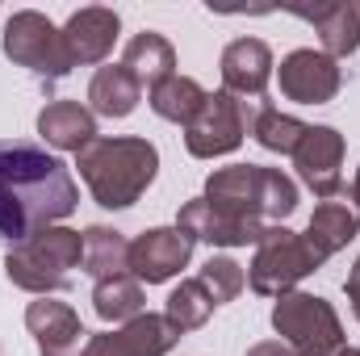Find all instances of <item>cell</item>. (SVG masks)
Returning <instances> with one entry per match:
<instances>
[{"label": "cell", "mask_w": 360, "mask_h": 356, "mask_svg": "<svg viewBox=\"0 0 360 356\" xmlns=\"http://www.w3.org/2000/svg\"><path fill=\"white\" fill-rule=\"evenodd\" d=\"M126 256H130V243L122 239V231H109V227H89L84 231V268L96 281L126 272Z\"/></svg>", "instance_id": "cell-25"}, {"label": "cell", "mask_w": 360, "mask_h": 356, "mask_svg": "<svg viewBox=\"0 0 360 356\" xmlns=\"http://www.w3.org/2000/svg\"><path fill=\"white\" fill-rule=\"evenodd\" d=\"M122 68L143 84V89H155L160 80L176 76V51L164 34H134L126 42V55H122Z\"/></svg>", "instance_id": "cell-21"}, {"label": "cell", "mask_w": 360, "mask_h": 356, "mask_svg": "<svg viewBox=\"0 0 360 356\" xmlns=\"http://www.w3.org/2000/svg\"><path fill=\"white\" fill-rule=\"evenodd\" d=\"M84 265V235L80 231H63V227H46L38 235H30L25 243H17L4 256V272L13 285L30 289V293H55L72 285V268Z\"/></svg>", "instance_id": "cell-4"}, {"label": "cell", "mask_w": 360, "mask_h": 356, "mask_svg": "<svg viewBox=\"0 0 360 356\" xmlns=\"http://www.w3.org/2000/svg\"><path fill=\"white\" fill-rule=\"evenodd\" d=\"M360 231V205L356 201H348V197H327L314 214H310V227H306V248L319 256V265L323 260H331L340 248H348L352 239H356Z\"/></svg>", "instance_id": "cell-14"}, {"label": "cell", "mask_w": 360, "mask_h": 356, "mask_svg": "<svg viewBox=\"0 0 360 356\" xmlns=\"http://www.w3.org/2000/svg\"><path fill=\"white\" fill-rule=\"evenodd\" d=\"M193 243L197 239L188 231H180V227H155V231H147V235H139L130 243L126 268H130V276H139L147 285H160V281L176 276L180 268L188 265Z\"/></svg>", "instance_id": "cell-9"}, {"label": "cell", "mask_w": 360, "mask_h": 356, "mask_svg": "<svg viewBox=\"0 0 360 356\" xmlns=\"http://www.w3.org/2000/svg\"><path fill=\"white\" fill-rule=\"evenodd\" d=\"M344 289H348V302H352V310H356V319H360V260L352 265L348 281H344Z\"/></svg>", "instance_id": "cell-29"}, {"label": "cell", "mask_w": 360, "mask_h": 356, "mask_svg": "<svg viewBox=\"0 0 360 356\" xmlns=\"http://www.w3.org/2000/svg\"><path fill=\"white\" fill-rule=\"evenodd\" d=\"M4 55L13 63L30 68L34 76H42V80H59V76H68L76 68L72 63V51L63 42V30H55L34 8L8 17V25H4Z\"/></svg>", "instance_id": "cell-6"}, {"label": "cell", "mask_w": 360, "mask_h": 356, "mask_svg": "<svg viewBox=\"0 0 360 356\" xmlns=\"http://www.w3.org/2000/svg\"><path fill=\"white\" fill-rule=\"evenodd\" d=\"M293 164H297V177L306 180V189H314L323 201L335 197L344 189V172H340L344 168V134L331 126H310L293 151Z\"/></svg>", "instance_id": "cell-10"}, {"label": "cell", "mask_w": 360, "mask_h": 356, "mask_svg": "<svg viewBox=\"0 0 360 356\" xmlns=\"http://www.w3.org/2000/svg\"><path fill=\"white\" fill-rule=\"evenodd\" d=\"M356 8H360V4H356Z\"/></svg>", "instance_id": "cell-32"}, {"label": "cell", "mask_w": 360, "mask_h": 356, "mask_svg": "<svg viewBox=\"0 0 360 356\" xmlns=\"http://www.w3.org/2000/svg\"><path fill=\"white\" fill-rule=\"evenodd\" d=\"M38 134L51 147L80 155L92 139H96V117H92V109H84L80 101H51L38 113Z\"/></svg>", "instance_id": "cell-17"}, {"label": "cell", "mask_w": 360, "mask_h": 356, "mask_svg": "<svg viewBox=\"0 0 360 356\" xmlns=\"http://www.w3.org/2000/svg\"><path fill=\"white\" fill-rule=\"evenodd\" d=\"M352 201L360 205V172H356V180H352Z\"/></svg>", "instance_id": "cell-30"}, {"label": "cell", "mask_w": 360, "mask_h": 356, "mask_svg": "<svg viewBox=\"0 0 360 356\" xmlns=\"http://www.w3.org/2000/svg\"><path fill=\"white\" fill-rule=\"evenodd\" d=\"M272 327L297 356H335L344 352V327L327 298L319 293H281L272 306Z\"/></svg>", "instance_id": "cell-5"}, {"label": "cell", "mask_w": 360, "mask_h": 356, "mask_svg": "<svg viewBox=\"0 0 360 356\" xmlns=\"http://www.w3.org/2000/svg\"><path fill=\"white\" fill-rule=\"evenodd\" d=\"M319 268V256L306 248L302 235L285 231V227H264L260 243H256V260H252V289L256 293H269V298H281V293H293V285L302 276H310Z\"/></svg>", "instance_id": "cell-7"}, {"label": "cell", "mask_w": 360, "mask_h": 356, "mask_svg": "<svg viewBox=\"0 0 360 356\" xmlns=\"http://www.w3.org/2000/svg\"><path fill=\"white\" fill-rule=\"evenodd\" d=\"M248 356H297V352L289 344H281V340H264V344H256Z\"/></svg>", "instance_id": "cell-28"}, {"label": "cell", "mask_w": 360, "mask_h": 356, "mask_svg": "<svg viewBox=\"0 0 360 356\" xmlns=\"http://www.w3.org/2000/svg\"><path fill=\"white\" fill-rule=\"evenodd\" d=\"M180 331L164 319V314H139L130 323H122L117 331L92 336L84 356H164L172 352Z\"/></svg>", "instance_id": "cell-11"}, {"label": "cell", "mask_w": 360, "mask_h": 356, "mask_svg": "<svg viewBox=\"0 0 360 356\" xmlns=\"http://www.w3.org/2000/svg\"><path fill=\"white\" fill-rule=\"evenodd\" d=\"M210 310H214V298H210V293H205V285L193 276V281H180L176 289H172L164 319H168V323L176 327L180 336H184V331L201 327V323L210 319Z\"/></svg>", "instance_id": "cell-26"}, {"label": "cell", "mask_w": 360, "mask_h": 356, "mask_svg": "<svg viewBox=\"0 0 360 356\" xmlns=\"http://www.w3.org/2000/svg\"><path fill=\"white\" fill-rule=\"evenodd\" d=\"M243 117H248V134H252L260 147L281 151V155H293L297 143H302L306 130H310L306 122H297V117L272 109L269 101H243Z\"/></svg>", "instance_id": "cell-20"}, {"label": "cell", "mask_w": 360, "mask_h": 356, "mask_svg": "<svg viewBox=\"0 0 360 356\" xmlns=\"http://www.w3.org/2000/svg\"><path fill=\"white\" fill-rule=\"evenodd\" d=\"M272 76V51L260 38H239L222 51V84L231 96H252L260 101V92L269 89Z\"/></svg>", "instance_id": "cell-15"}, {"label": "cell", "mask_w": 360, "mask_h": 356, "mask_svg": "<svg viewBox=\"0 0 360 356\" xmlns=\"http://www.w3.org/2000/svg\"><path fill=\"white\" fill-rule=\"evenodd\" d=\"M281 92L297 105H327L340 92V63L327 51H293L281 59Z\"/></svg>", "instance_id": "cell-12"}, {"label": "cell", "mask_w": 360, "mask_h": 356, "mask_svg": "<svg viewBox=\"0 0 360 356\" xmlns=\"http://www.w3.org/2000/svg\"><path fill=\"white\" fill-rule=\"evenodd\" d=\"M92 306H96V314L105 323H130V319L143 314V281L130 276V272L105 276L92 289Z\"/></svg>", "instance_id": "cell-23"}, {"label": "cell", "mask_w": 360, "mask_h": 356, "mask_svg": "<svg viewBox=\"0 0 360 356\" xmlns=\"http://www.w3.org/2000/svg\"><path fill=\"white\" fill-rule=\"evenodd\" d=\"M197 281L205 285V293L214 298V306H222V302H231V298L248 285V272L235 265L231 256H210L205 268L197 272Z\"/></svg>", "instance_id": "cell-27"}, {"label": "cell", "mask_w": 360, "mask_h": 356, "mask_svg": "<svg viewBox=\"0 0 360 356\" xmlns=\"http://www.w3.org/2000/svg\"><path fill=\"white\" fill-rule=\"evenodd\" d=\"M205 205L239 227H264V218L281 227L297 210V184L281 168L231 164L205 180Z\"/></svg>", "instance_id": "cell-2"}, {"label": "cell", "mask_w": 360, "mask_h": 356, "mask_svg": "<svg viewBox=\"0 0 360 356\" xmlns=\"http://www.w3.org/2000/svg\"><path fill=\"white\" fill-rule=\"evenodd\" d=\"M176 227H180V231H188L193 239H205V243H218V248L260 243V235H264V227H239V222L222 218L218 210H210V205H205V197H197V201H188V205L180 210Z\"/></svg>", "instance_id": "cell-19"}, {"label": "cell", "mask_w": 360, "mask_h": 356, "mask_svg": "<svg viewBox=\"0 0 360 356\" xmlns=\"http://www.w3.org/2000/svg\"><path fill=\"white\" fill-rule=\"evenodd\" d=\"M25 327L38 340V352L42 356H84V348H89V340H92L72 306L46 302V298L42 302H30Z\"/></svg>", "instance_id": "cell-13"}, {"label": "cell", "mask_w": 360, "mask_h": 356, "mask_svg": "<svg viewBox=\"0 0 360 356\" xmlns=\"http://www.w3.org/2000/svg\"><path fill=\"white\" fill-rule=\"evenodd\" d=\"M76 210V180L38 143L0 139V235L25 243Z\"/></svg>", "instance_id": "cell-1"}, {"label": "cell", "mask_w": 360, "mask_h": 356, "mask_svg": "<svg viewBox=\"0 0 360 356\" xmlns=\"http://www.w3.org/2000/svg\"><path fill=\"white\" fill-rule=\"evenodd\" d=\"M139 96H143V84L122 63L96 68V76H92V84H89L92 113H101V117H126V113H134Z\"/></svg>", "instance_id": "cell-22"}, {"label": "cell", "mask_w": 360, "mask_h": 356, "mask_svg": "<svg viewBox=\"0 0 360 356\" xmlns=\"http://www.w3.org/2000/svg\"><path fill=\"white\" fill-rule=\"evenodd\" d=\"M248 134V117H243V101L231 96V92H210L205 105L197 109V117L184 126V143L197 160H214V155H226L243 143Z\"/></svg>", "instance_id": "cell-8"}, {"label": "cell", "mask_w": 360, "mask_h": 356, "mask_svg": "<svg viewBox=\"0 0 360 356\" xmlns=\"http://www.w3.org/2000/svg\"><path fill=\"white\" fill-rule=\"evenodd\" d=\"M76 168H80L84 184L92 189L96 205L126 210L155 180L160 151L147 139H92L89 147L76 155Z\"/></svg>", "instance_id": "cell-3"}, {"label": "cell", "mask_w": 360, "mask_h": 356, "mask_svg": "<svg viewBox=\"0 0 360 356\" xmlns=\"http://www.w3.org/2000/svg\"><path fill=\"white\" fill-rule=\"evenodd\" d=\"M63 42L72 51V63H101L117 42V13L109 8H80L63 25Z\"/></svg>", "instance_id": "cell-16"}, {"label": "cell", "mask_w": 360, "mask_h": 356, "mask_svg": "<svg viewBox=\"0 0 360 356\" xmlns=\"http://www.w3.org/2000/svg\"><path fill=\"white\" fill-rule=\"evenodd\" d=\"M335 356H360V348H344V352H335Z\"/></svg>", "instance_id": "cell-31"}, {"label": "cell", "mask_w": 360, "mask_h": 356, "mask_svg": "<svg viewBox=\"0 0 360 356\" xmlns=\"http://www.w3.org/2000/svg\"><path fill=\"white\" fill-rule=\"evenodd\" d=\"M289 13L314 21V30L323 34V46L331 59H344L360 46V8L356 4H293Z\"/></svg>", "instance_id": "cell-18"}, {"label": "cell", "mask_w": 360, "mask_h": 356, "mask_svg": "<svg viewBox=\"0 0 360 356\" xmlns=\"http://www.w3.org/2000/svg\"><path fill=\"white\" fill-rule=\"evenodd\" d=\"M205 96H210V92L201 89L197 80H188V76H168V80H160V84L151 89V109H155L160 117H168V122L188 126V122L197 117V109L205 105Z\"/></svg>", "instance_id": "cell-24"}]
</instances>
